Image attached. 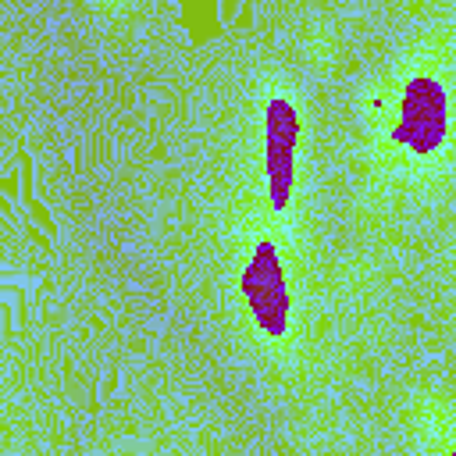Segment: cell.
Here are the masks:
<instances>
[{
  "label": "cell",
  "mask_w": 456,
  "mask_h": 456,
  "mask_svg": "<svg viewBox=\"0 0 456 456\" xmlns=\"http://www.w3.org/2000/svg\"><path fill=\"white\" fill-rule=\"evenodd\" d=\"M445 93L435 78H410L399 96V118L392 135L413 153H435L445 139Z\"/></svg>",
  "instance_id": "6da1fadb"
},
{
  "label": "cell",
  "mask_w": 456,
  "mask_h": 456,
  "mask_svg": "<svg viewBox=\"0 0 456 456\" xmlns=\"http://www.w3.org/2000/svg\"><path fill=\"white\" fill-rule=\"evenodd\" d=\"M242 296L256 317V324L267 335H281L289 321V289H285V271L278 260V249L271 242H260L242 271Z\"/></svg>",
  "instance_id": "7a4b0ae2"
},
{
  "label": "cell",
  "mask_w": 456,
  "mask_h": 456,
  "mask_svg": "<svg viewBox=\"0 0 456 456\" xmlns=\"http://www.w3.org/2000/svg\"><path fill=\"white\" fill-rule=\"evenodd\" d=\"M296 135L299 121L285 96L267 103V128H264V164H267V200L274 210L289 203L292 192V164H296Z\"/></svg>",
  "instance_id": "3957f363"
},
{
  "label": "cell",
  "mask_w": 456,
  "mask_h": 456,
  "mask_svg": "<svg viewBox=\"0 0 456 456\" xmlns=\"http://www.w3.org/2000/svg\"><path fill=\"white\" fill-rule=\"evenodd\" d=\"M452 456H456V452H452Z\"/></svg>",
  "instance_id": "277c9868"
}]
</instances>
